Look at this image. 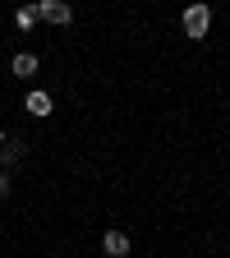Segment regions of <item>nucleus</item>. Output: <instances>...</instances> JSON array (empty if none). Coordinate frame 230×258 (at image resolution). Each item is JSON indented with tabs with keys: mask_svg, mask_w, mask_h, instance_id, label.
<instances>
[{
	"mask_svg": "<svg viewBox=\"0 0 230 258\" xmlns=\"http://www.w3.org/2000/svg\"><path fill=\"white\" fill-rule=\"evenodd\" d=\"M207 28H212V5H207V0H193V5H184V37L203 42Z\"/></svg>",
	"mask_w": 230,
	"mask_h": 258,
	"instance_id": "f257e3e1",
	"label": "nucleus"
},
{
	"mask_svg": "<svg viewBox=\"0 0 230 258\" xmlns=\"http://www.w3.org/2000/svg\"><path fill=\"white\" fill-rule=\"evenodd\" d=\"M37 19H42V23L64 28V23H74V10L64 5V0H37Z\"/></svg>",
	"mask_w": 230,
	"mask_h": 258,
	"instance_id": "f03ea898",
	"label": "nucleus"
},
{
	"mask_svg": "<svg viewBox=\"0 0 230 258\" xmlns=\"http://www.w3.org/2000/svg\"><path fill=\"white\" fill-rule=\"evenodd\" d=\"M23 106H28V115H37V120H46V115H51V92H42V88H32Z\"/></svg>",
	"mask_w": 230,
	"mask_h": 258,
	"instance_id": "7ed1b4c3",
	"label": "nucleus"
},
{
	"mask_svg": "<svg viewBox=\"0 0 230 258\" xmlns=\"http://www.w3.org/2000/svg\"><path fill=\"white\" fill-rule=\"evenodd\" d=\"M102 249H106L111 258H124V253H129V235H124V231H106V235H102Z\"/></svg>",
	"mask_w": 230,
	"mask_h": 258,
	"instance_id": "20e7f679",
	"label": "nucleus"
},
{
	"mask_svg": "<svg viewBox=\"0 0 230 258\" xmlns=\"http://www.w3.org/2000/svg\"><path fill=\"white\" fill-rule=\"evenodd\" d=\"M10 70H14L19 79H32V74H37V55H32V51H19V55L10 60Z\"/></svg>",
	"mask_w": 230,
	"mask_h": 258,
	"instance_id": "39448f33",
	"label": "nucleus"
},
{
	"mask_svg": "<svg viewBox=\"0 0 230 258\" xmlns=\"http://www.w3.org/2000/svg\"><path fill=\"white\" fill-rule=\"evenodd\" d=\"M14 23H19V28H23V32H28V28H32V23H37V5H23V10H19V14H14Z\"/></svg>",
	"mask_w": 230,
	"mask_h": 258,
	"instance_id": "423d86ee",
	"label": "nucleus"
},
{
	"mask_svg": "<svg viewBox=\"0 0 230 258\" xmlns=\"http://www.w3.org/2000/svg\"><path fill=\"white\" fill-rule=\"evenodd\" d=\"M5 194H10V175H5V171H0V199H5Z\"/></svg>",
	"mask_w": 230,
	"mask_h": 258,
	"instance_id": "0eeeda50",
	"label": "nucleus"
},
{
	"mask_svg": "<svg viewBox=\"0 0 230 258\" xmlns=\"http://www.w3.org/2000/svg\"><path fill=\"white\" fill-rule=\"evenodd\" d=\"M5 143H10V139H5V129H0V148H5Z\"/></svg>",
	"mask_w": 230,
	"mask_h": 258,
	"instance_id": "6e6552de",
	"label": "nucleus"
}]
</instances>
